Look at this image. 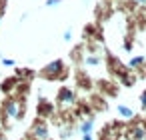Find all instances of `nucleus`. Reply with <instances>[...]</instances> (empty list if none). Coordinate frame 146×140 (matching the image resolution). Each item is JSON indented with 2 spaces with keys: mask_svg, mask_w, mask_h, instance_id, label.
<instances>
[{
  "mask_svg": "<svg viewBox=\"0 0 146 140\" xmlns=\"http://www.w3.org/2000/svg\"><path fill=\"white\" fill-rule=\"evenodd\" d=\"M34 136L38 140H46L48 138V128H46V124L42 120H36L34 122Z\"/></svg>",
  "mask_w": 146,
  "mask_h": 140,
  "instance_id": "f257e3e1",
  "label": "nucleus"
},
{
  "mask_svg": "<svg viewBox=\"0 0 146 140\" xmlns=\"http://www.w3.org/2000/svg\"><path fill=\"white\" fill-rule=\"evenodd\" d=\"M118 112H120V114H122L124 118H130V116L134 114V112H132V110H130L128 106H118Z\"/></svg>",
  "mask_w": 146,
  "mask_h": 140,
  "instance_id": "f03ea898",
  "label": "nucleus"
},
{
  "mask_svg": "<svg viewBox=\"0 0 146 140\" xmlns=\"http://www.w3.org/2000/svg\"><path fill=\"white\" fill-rule=\"evenodd\" d=\"M80 130H82V134H90V130H92V120H86V122H82Z\"/></svg>",
  "mask_w": 146,
  "mask_h": 140,
  "instance_id": "7ed1b4c3",
  "label": "nucleus"
},
{
  "mask_svg": "<svg viewBox=\"0 0 146 140\" xmlns=\"http://www.w3.org/2000/svg\"><path fill=\"white\" fill-rule=\"evenodd\" d=\"M82 138H84V140H92V136H90V134H84Z\"/></svg>",
  "mask_w": 146,
  "mask_h": 140,
  "instance_id": "20e7f679",
  "label": "nucleus"
},
{
  "mask_svg": "<svg viewBox=\"0 0 146 140\" xmlns=\"http://www.w3.org/2000/svg\"><path fill=\"white\" fill-rule=\"evenodd\" d=\"M0 140H6V138H4V136H2V134H0Z\"/></svg>",
  "mask_w": 146,
  "mask_h": 140,
  "instance_id": "39448f33",
  "label": "nucleus"
}]
</instances>
